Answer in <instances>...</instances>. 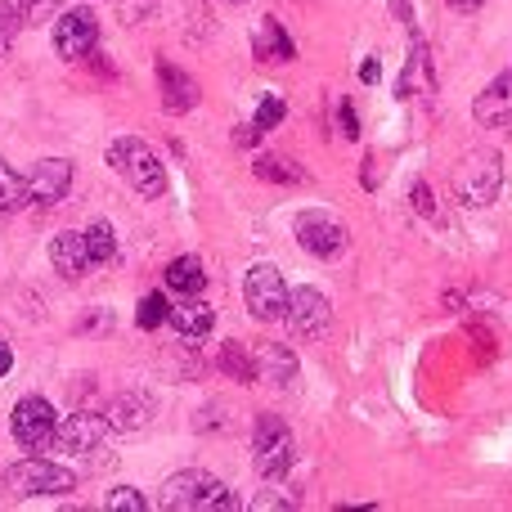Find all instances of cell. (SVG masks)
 I'll use <instances>...</instances> for the list:
<instances>
[{
    "instance_id": "cell-1",
    "label": "cell",
    "mask_w": 512,
    "mask_h": 512,
    "mask_svg": "<svg viewBox=\"0 0 512 512\" xmlns=\"http://www.w3.org/2000/svg\"><path fill=\"white\" fill-rule=\"evenodd\" d=\"M167 512H234L239 508V495H234L225 481H216L212 472L203 468H185L176 477L162 481V499Z\"/></svg>"
},
{
    "instance_id": "cell-2",
    "label": "cell",
    "mask_w": 512,
    "mask_h": 512,
    "mask_svg": "<svg viewBox=\"0 0 512 512\" xmlns=\"http://www.w3.org/2000/svg\"><path fill=\"white\" fill-rule=\"evenodd\" d=\"M504 189V158L499 149H472L463 153V162L454 167V198H459L468 212L490 207Z\"/></svg>"
},
{
    "instance_id": "cell-3",
    "label": "cell",
    "mask_w": 512,
    "mask_h": 512,
    "mask_svg": "<svg viewBox=\"0 0 512 512\" xmlns=\"http://www.w3.org/2000/svg\"><path fill=\"white\" fill-rule=\"evenodd\" d=\"M108 167H113L140 198L167 194V171H162L158 153H153L144 140H135V135H122V140L108 144Z\"/></svg>"
},
{
    "instance_id": "cell-4",
    "label": "cell",
    "mask_w": 512,
    "mask_h": 512,
    "mask_svg": "<svg viewBox=\"0 0 512 512\" xmlns=\"http://www.w3.org/2000/svg\"><path fill=\"white\" fill-rule=\"evenodd\" d=\"M297 463V441H292L288 423L274 414H256V427H252V468L256 477L265 481H279L292 472Z\"/></svg>"
},
{
    "instance_id": "cell-5",
    "label": "cell",
    "mask_w": 512,
    "mask_h": 512,
    "mask_svg": "<svg viewBox=\"0 0 512 512\" xmlns=\"http://www.w3.org/2000/svg\"><path fill=\"white\" fill-rule=\"evenodd\" d=\"M243 306L256 324H274L283 319V306H288V283L274 270L270 261H256L248 274H243Z\"/></svg>"
},
{
    "instance_id": "cell-6",
    "label": "cell",
    "mask_w": 512,
    "mask_h": 512,
    "mask_svg": "<svg viewBox=\"0 0 512 512\" xmlns=\"http://www.w3.org/2000/svg\"><path fill=\"white\" fill-rule=\"evenodd\" d=\"M9 490L18 499H36V495H72L77 490V472L72 468H59L50 459H23L5 472Z\"/></svg>"
},
{
    "instance_id": "cell-7",
    "label": "cell",
    "mask_w": 512,
    "mask_h": 512,
    "mask_svg": "<svg viewBox=\"0 0 512 512\" xmlns=\"http://www.w3.org/2000/svg\"><path fill=\"white\" fill-rule=\"evenodd\" d=\"M9 432H14V441L23 445L27 454H41V450L54 445L59 414H54V405L45 396H23L14 405V414H9Z\"/></svg>"
},
{
    "instance_id": "cell-8",
    "label": "cell",
    "mask_w": 512,
    "mask_h": 512,
    "mask_svg": "<svg viewBox=\"0 0 512 512\" xmlns=\"http://www.w3.org/2000/svg\"><path fill=\"white\" fill-rule=\"evenodd\" d=\"M283 319H288L292 337L301 342H319V337L333 328V301L319 288L301 283V288H288V306H283Z\"/></svg>"
},
{
    "instance_id": "cell-9",
    "label": "cell",
    "mask_w": 512,
    "mask_h": 512,
    "mask_svg": "<svg viewBox=\"0 0 512 512\" xmlns=\"http://www.w3.org/2000/svg\"><path fill=\"white\" fill-rule=\"evenodd\" d=\"M95 45H99L95 9H86V5L63 9L59 23H54V50H59V59H86Z\"/></svg>"
},
{
    "instance_id": "cell-10",
    "label": "cell",
    "mask_w": 512,
    "mask_h": 512,
    "mask_svg": "<svg viewBox=\"0 0 512 512\" xmlns=\"http://www.w3.org/2000/svg\"><path fill=\"white\" fill-rule=\"evenodd\" d=\"M297 243L310 256H324V261H333V256L346 252L351 234H346V225L337 221V216H328V212H301L297 216Z\"/></svg>"
},
{
    "instance_id": "cell-11",
    "label": "cell",
    "mask_w": 512,
    "mask_h": 512,
    "mask_svg": "<svg viewBox=\"0 0 512 512\" xmlns=\"http://www.w3.org/2000/svg\"><path fill=\"white\" fill-rule=\"evenodd\" d=\"M72 189V162L68 158H41L32 171H27V198L36 207H54L63 203Z\"/></svg>"
},
{
    "instance_id": "cell-12",
    "label": "cell",
    "mask_w": 512,
    "mask_h": 512,
    "mask_svg": "<svg viewBox=\"0 0 512 512\" xmlns=\"http://www.w3.org/2000/svg\"><path fill=\"white\" fill-rule=\"evenodd\" d=\"M108 436V423L104 414H90V409H77V414L59 418V432H54V445H59L63 454H90L99 450Z\"/></svg>"
},
{
    "instance_id": "cell-13",
    "label": "cell",
    "mask_w": 512,
    "mask_h": 512,
    "mask_svg": "<svg viewBox=\"0 0 512 512\" xmlns=\"http://www.w3.org/2000/svg\"><path fill=\"white\" fill-rule=\"evenodd\" d=\"M158 90H162V108H167V113H194L198 99H203L198 81L167 59H158Z\"/></svg>"
},
{
    "instance_id": "cell-14",
    "label": "cell",
    "mask_w": 512,
    "mask_h": 512,
    "mask_svg": "<svg viewBox=\"0 0 512 512\" xmlns=\"http://www.w3.org/2000/svg\"><path fill=\"white\" fill-rule=\"evenodd\" d=\"M104 423H108V432H122V436L144 432V427L153 423V400L144 396V391H122V396H113Z\"/></svg>"
},
{
    "instance_id": "cell-15",
    "label": "cell",
    "mask_w": 512,
    "mask_h": 512,
    "mask_svg": "<svg viewBox=\"0 0 512 512\" xmlns=\"http://www.w3.org/2000/svg\"><path fill=\"white\" fill-rule=\"evenodd\" d=\"M472 117L481 126H512V68L499 72L477 99H472Z\"/></svg>"
},
{
    "instance_id": "cell-16",
    "label": "cell",
    "mask_w": 512,
    "mask_h": 512,
    "mask_svg": "<svg viewBox=\"0 0 512 512\" xmlns=\"http://www.w3.org/2000/svg\"><path fill=\"white\" fill-rule=\"evenodd\" d=\"M167 324L176 328L185 342H203L207 333H212V324H216V310L207 306V301H198V297H189V301H180V306H171L167 310Z\"/></svg>"
},
{
    "instance_id": "cell-17",
    "label": "cell",
    "mask_w": 512,
    "mask_h": 512,
    "mask_svg": "<svg viewBox=\"0 0 512 512\" xmlns=\"http://www.w3.org/2000/svg\"><path fill=\"white\" fill-rule=\"evenodd\" d=\"M256 382H270V387H292L297 382V355L288 351V346L270 342L256 351Z\"/></svg>"
},
{
    "instance_id": "cell-18",
    "label": "cell",
    "mask_w": 512,
    "mask_h": 512,
    "mask_svg": "<svg viewBox=\"0 0 512 512\" xmlns=\"http://www.w3.org/2000/svg\"><path fill=\"white\" fill-rule=\"evenodd\" d=\"M50 261H54V270L63 274V279H81V274L90 270V256H86V239H81L77 230H63V234H54L50 239Z\"/></svg>"
},
{
    "instance_id": "cell-19",
    "label": "cell",
    "mask_w": 512,
    "mask_h": 512,
    "mask_svg": "<svg viewBox=\"0 0 512 512\" xmlns=\"http://www.w3.org/2000/svg\"><path fill=\"white\" fill-rule=\"evenodd\" d=\"M252 171L265 185H306V167L292 162L288 153H261V158L252 162Z\"/></svg>"
},
{
    "instance_id": "cell-20",
    "label": "cell",
    "mask_w": 512,
    "mask_h": 512,
    "mask_svg": "<svg viewBox=\"0 0 512 512\" xmlns=\"http://www.w3.org/2000/svg\"><path fill=\"white\" fill-rule=\"evenodd\" d=\"M423 90H432V68H427V50L414 32V45H409V63H405V77H400V86H396V99H414V95H423Z\"/></svg>"
},
{
    "instance_id": "cell-21",
    "label": "cell",
    "mask_w": 512,
    "mask_h": 512,
    "mask_svg": "<svg viewBox=\"0 0 512 512\" xmlns=\"http://www.w3.org/2000/svg\"><path fill=\"white\" fill-rule=\"evenodd\" d=\"M292 54H297V50H292V41H288V32H283L279 18H261V27H256V59L288 63Z\"/></svg>"
},
{
    "instance_id": "cell-22",
    "label": "cell",
    "mask_w": 512,
    "mask_h": 512,
    "mask_svg": "<svg viewBox=\"0 0 512 512\" xmlns=\"http://www.w3.org/2000/svg\"><path fill=\"white\" fill-rule=\"evenodd\" d=\"M167 288L171 292H185V297H198V292L207 288V270L198 256H176V261L167 265Z\"/></svg>"
},
{
    "instance_id": "cell-23",
    "label": "cell",
    "mask_w": 512,
    "mask_h": 512,
    "mask_svg": "<svg viewBox=\"0 0 512 512\" xmlns=\"http://www.w3.org/2000/svg\"><path fill=\"white\" fill-rule=\"evenodd\" d=\"M221 373H230L234 382H243V387H256V355H252V346H243V342H225L221 346Z\"/></svg>"
},
{
    "instance_id": "cell-24",
    "label": "cell",
    "mask_w": 512,
    "mask_h": 512,
    "mask_svg": "<svg viewBox=\"0 0 512 512\" xmlns=\"http://www.w3.org/2000/svg\"><path fill=\"white\" fill-rule=\"evenodd\" d=\"M27 203H32V198H27V180L0 158V212L14 216V212H23Z\"/></svg>"
},
{
    "instance_id": "cell-25",
    "label": "cell",
    "mask_w": 512,
    "mask_h": 512,
    "mask_svg": "<svg viewBox=\"0 0 512 512\" xmlns=\"http://www.w3.org/2000/svg\"><path fill=\"white\" fill-rule=\"evenodd\" d=\"M81 239H86L90 265H104V261H113V256H117V234H113V225H108V221H95L86 234H81Z\"/></svg>"
},
{
    "instance_id": "cell-26",
    "label": "cell",
    "mask_w": 512,
    "mask_h": 512,
    "mask_svg": "<svg viewBox=\"0 0 512 512\" xmlns=\"http://www.w3.org/2000/svg\"><path fill=\"white\" fill-rule=\"evenodd\" d=\"M59 9H63V0H14L18 23H32V27L50 23V18L59 14Z\"/></svg>"
},
{
    "instance_id": "cell-27",
    "label": "cell",
    "mask_w": 512,
    "mask_h": 512,
    "mask_svg": "<svg viewBox=\"0 0 512 512\" xmlns=\"http://www.w3.org/2000/svg\"><path fill=\"white\" fill-rule=\"evenodd\" d=\"M283 113H288V104H283V99L279 95H265L261 99V104H256V117H252V126H256V131H274V126H279L283 122Z\"/></svg>"
},
{
    "instance_id": "cell-28",
    "label": "cell",
    "mask_w": 512,
    "mask_h": 512,
    "mask_svg": "<svg viewBox=\"0 0 512 512\" xmlns=\"http://www.w3.org/2000/svg\"><path fill=\"white\" fill-rule=\"evenodd\" d=\"M104 508L108 512H149V499H144L135 486H117L113 495L104 499Z\"/></svg>"
},
{
    "instance_id": "cell-29",
    "label": "cell",
    "mask_w": 512,
    "mask_h": 512,
    "mask_svg": "<svg viewBox=\"0 0 512 512\" xmlns=\"http://www.w3.org/2000/svg\"><path fill=\"white\" fill-rule=\"evenodd\" d=\"M167 310H171V301L162 297V292H149V297L140 301V328H158V324H167Z\"/></svg>"
},
{
    "instance_id": "cell-30",
    "label": "cell",
    "mask_w": 512,
    "mask_h": 512,
    "mask_svg": "<svg viewBox=\"0 0 512 512\" xmlns=\"http://www.w3.org/2000/svg\"><path fill=\"white\" fill-rule=\"evenodd\" d=\"M14 36H18V14L9 0H0V63H5L9 50H14Z\"/></svg>"
},
{
    "instance_id": "cell-31",
    "label": "cell",
    "mask_w": 512,
    "mask_h": 512,
    "mask_svg": "<svg viewBox=\"0 0 512 512\" xmlns=\"http://www.w3.org/2000/svg\"><path fill=\"white\" fill-rule=\"evenodd\" d=\"M409 203H414L418 216H427V221L436 216V198H432V189H427V180H414V189H409Z\"/></svg>"
},
{
    "instance_id": "cell-32",
    "label": "cell",
    "mask_w": 512,
    "mask_h": 512,
    "mask_svg": "<svg viewBox=\"0 0 512 512\" xmlns=\"http://www.w3.org/2000/svg\"><path fill=\"white\" fill-rule=\"evenodd\" d=\"M153 9H158V0H122V23H144Z\"/></svg>"
},
{
    "instance_id": "cell-33",
    "label": "cell",
    "mask_w": 512,
    "mask_h": 512,
    "mask_svg": "<svg viewBox=\"0 0 512 512\" xmlns=\"http://www.w3.org/2000/svg\"><path fill=\"white\" fill-rule=\"evenodd\" d=\"M108 328H113V315H108V310H95V315L77 319V333H108Z\"/></svg>"
},
{
    "instance_id": "cell-34",
    "label": "cell",
    "mask_w": 512,
    "mask_h": 512,
    "mask_svg": "<svg viewBox=\"0 0 512 512\" xmlns=\"http://www.w3.org/2000/svg\"><path fill=\"white\" fill-rule=\"evenodd\" d=\"M337 126H342L346 140H360V122H355V108H351V104L337 108Z\"/></svg>"
},
{
    "instance_id": "cell-35",
    "label": "cell",
    "mask_w": 512,
    "mask_h": 512,
    "mask_svg": "<svg viewBox=\"0 0 512 512\" xmlns=\"http://www.w3.org/2000/svg\"><path fill=\"white\" fill-rule=\"evenodd\" d=\"M252 508L256 512H270V508H297V504H292V499H283V495H274V490H265V495L252 499Z\"/></svg>"
},
{
    "instance_id": "cell-36",
    "label": "cell",
    "mask_w": 512,
    "mask_h": 512,
    "mask_svg": "<svg viewBox=\"0 0 512 512\" xmlns=\"http://www.w3.org/2000/svg\"><path fill=\"white\" fill-rule=\"evenodd\" d=\"M261 140V131H256L252 122H243V126H234V144H256Z\"/></svg>"
},
{
    "instance_id": "cell-37",
    "label": "cell",
    "mask_w": 512,
    "mask_h": 512,
    "mask_svg": "<svg viewBox=\"0 0 512 512\" xmlns=\"http://www.w3.org/2000/svg\"><path fill=\"white\" fill-rule=\"evenodd\" d=\"M378 77H382V63H378V59H364V63H360V81H369V86H373Z\"/></svg>"
},
{
    "instance_id": "cell-38",
    "label": "cell",
    "mask_w": 512,
    "mask_h": 512,
    "mask_svg": "<svg viewBox=\"0 0 512 512\" xmlns=\"http://www.w3.org/2000/svg\"><path fill=\"white\" fill-rule=\"evenodd\" d=\"M9 369H14V351H9V342L0 337V378H5Z\"/></svg>"
},
{
    "instance_id": "cell-39",
    "label": "cell",
    "mask_w": 512,
    "mask_h": 512,
    "mask_svg": "<svg viewBox=\"0 0 512 512\" xmlns=\"http://www.w3.org/2000/svg\"><path fill=\"white\" fill-rule=\"evenodd\" d=\"M486 0H450V9H459V14H472V9H481Z\"/></svg>"
},
{
    "instance_id": "cell-40",
    "label": "cell",
    "mask_w": 512,
    "mask_h": 512,
    "mask_svg": "<svg viewBox=\"0 0 512 512\" xmlns=\"http://www.w3.org/2000/svg\"><path fill=\"white\" fill-rule=\"evenodd\" d=\"M378 185V176H373V158H364V189Z\"/></svg>"
},
{
    "instance_id": "cell-41",
    "label": "cell",
    "mask_w": 512,
    "mask_h": 512,
    "mask_svg": "<svg viewBox=\"0 0 512 512\" xmlns=\"http://www.w3.org/2000/svg\"><path fill=\"white\" fill-rule=\"evenodd\" d=\"M230 5H248V0H230Z\"/></svg>"
}]
</instances>
